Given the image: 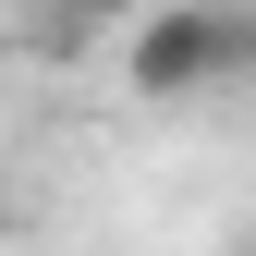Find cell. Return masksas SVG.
<instances>
[{"instance_id":"cell-2","label":"cell","mask_w":256,"mask_h":256,"mask_svg":"<svg viewBox=\"0 0 256 256\" xmlns=\"http://www.w3.org/2000/svg\"><path fill=\"white\" fill-rule=\"evenodd\" d=\"M74 12H158V0H74Z\"/></svg>"},{"instance_id":"cell-1","label":"cell","mask_w":256,"mask_h":256,"mask_svg":"<svg viewBox=\"0 0 256 256\" xmlns=\"http://www.w3.org/2000/svg\"><path fill=\"white\" fill-rule=\"evenodd\" d=\"M244 61L232 12H146L134 49H122V74H134V98H196V86H220Z\"/></svg>"}]
</instances>
